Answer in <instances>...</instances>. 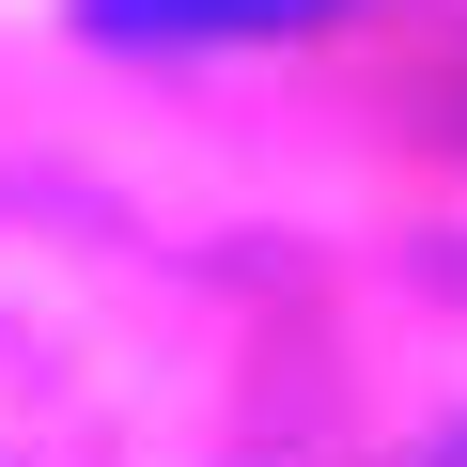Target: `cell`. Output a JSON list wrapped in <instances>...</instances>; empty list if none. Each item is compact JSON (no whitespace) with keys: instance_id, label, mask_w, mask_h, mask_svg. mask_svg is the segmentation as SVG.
<instances>
[{"instance_id":"1","label":"cell","mask_w":467,"mask_h":467,"mask_svg":"<svg viewBox=\"0 0 467 467\" xmlns=\"http://www.w3.org/2000/svg\"><path fill=\"white\" fill-rule=\"evenodd\" d=\"M343 0H78L94 47H281V32H327Z\"/></svg>"}]
</instances>
